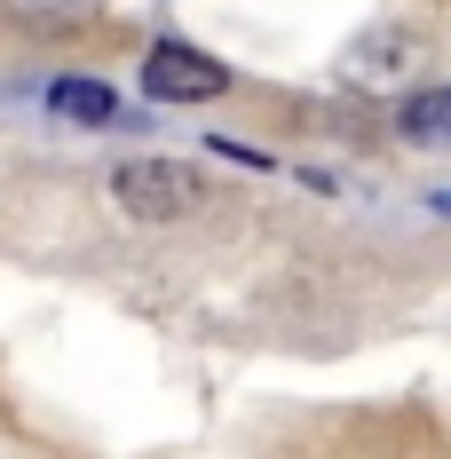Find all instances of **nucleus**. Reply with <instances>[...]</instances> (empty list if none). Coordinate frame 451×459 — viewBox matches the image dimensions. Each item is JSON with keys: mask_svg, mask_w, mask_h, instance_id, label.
Wrapping results in <instances>:
<instances>
[{"mask_svg": "<svg viewBox=\"0 0 451 459\" xmlns=\"http://www.w3.org/2000/svg\"><path fill=\"white\" fill-rule=\"evenodd\" d=\"M111 206L143 230H167L198 206V175L175 159H135V167H111Z\"/></svg>", "mask_w": 451, "mask_h": 459, "instance_id": "nucleus-1", "label": "nucleus"}, {"mask_svg": "<svg viewBox=\"0 0 451 459\" xmlns=\"http://www.w3.org/2000/svg\"><path fill=\"white\" fill-rule=\"evenodd\" d=\"M143 95L151 103H214V95H230V72L190 40H159L143 56Z\"/></svg>", "mask_w": 451, "mask_h": 459, "instance_id": "nucleus-2", "label": "nucleus"}, {"mask_svg": "<svg viewBox=\"0 0 451 459\" xmlns=\"http://www.w3.org/2000/svg\"><path fill=\"white\" fill-rule=\"evenodd\" d=\"M56 103V119H80V127H119V95L103 88V80H56L48 88Z\"/></svg>", "mask_w": 451, "mask_h": 459, "instance_id": "nucleus-3", "label": "nucleus"}, {"mask_svg": "<svg viewBox=\"0 0 451 459\" xmlns=\"http://www.w3.org/2000/svg\"><path fill=\"white\" fill-rule=\"evenodd\" d=\"M396 127H404L412 143H436V151H451V88H420L396 103Z\"/></svg>", "mask_w": 451, "mask_h": 459, "instance_id": "nucleus-4", "label": "nucleus"}, {"mask_svg": "<svg viewBox=\"0 0 451 459\" xmlns=\"http://www.w3.org/2000/svg\"><path fill=\"white\" fill-rule=\"evenodd\" d=\"M436 214H451V190H436Z\"/></svg>", "mask_w": 451, "mask_h": 459, "instance_id": "nucleus-5", "label": "nucleus"}]
</instances>
